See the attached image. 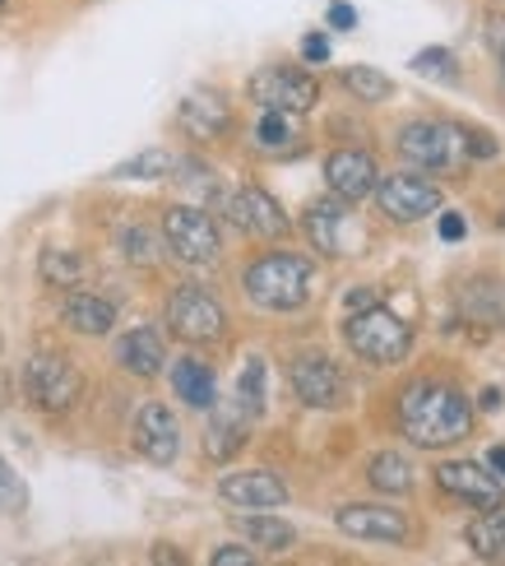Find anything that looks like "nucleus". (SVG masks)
<instances>
[{
	"mask_svg": "<svg viewBox=\"0 0 505 566\" xmlns=\"http://www.w3.org/2000/svg\"><path fill=\"white\" fill-rule=\"evenodd\" d=\"M362 306H376V293H371V289L348 293V312H362Z\"/></svg>",
	"mask_w": 505,
	"mask_h": 566,
	"instance_id": "ea45409f",
	"label": "nucleus"
},
{
	"mask_svg": "<svg viewBox=\"0 0 505 566\" xmlns=\"http://www.w3.org/2000/svg\"><path fill=\"white\" fill-rule=\"evenodd\" d=\"M496 56H501V80H505V42L496 46Z\"/></svg>",
	"mask_w": 505,
	"mask_h": 566,
	"instance_id": "37998d69",
	"label": "nucleus"
},
{
	"mask_svg": "<svg viewBox=\"0 0 505 566\" xmlns=\"http://www.w3.org/2000/svg\"><path fill=\"white\" fill-rule=\"evenodd\" d=\"M325 181H329V191L357 205V200H367L376 191V181H380V168H376V158L367 149H334L325 158Z\"/></svg>",
	"mask_w": 505,
	"mask_h": 566,
	"instance_id": "ddd939ff",
	"label": "nucleus"
},
{
	"mask_svg": "<svg viewBox=\"0 0 505 566\" xmlns=\"http://www.w3.org/2000/svg\"><path fill=\"white\" fill-rule=\"evenodd\" d=\"M135 451L149 464H172L181 451V428L167 405H144L135 413Z\"/></svg>",
	"mask_w": 505,
	"mask_h": 566,
	"instance_id": "4468645a",
	"label": "nucleus"
},
{
	"mask_svg": "<svg viewBox=\"0 0 505 566\" xmlns=\"http://www.w3.org/2000/svg\"><path fill=\"white\" fill-rule=\"evenodd\" d=\"M223 214L242 232H251V238H283V232L293 228L283 214V205L270 191H260V186H242V191L223 196Z\"/></svg>",
	"mask_w": 505,
	"mask_h": 566,
	"instance_id": "9b49d317",
	"label": "nucleus"
},
{
	"mask_svg": "<svg viewBox=\"0 0 505 566\" xmlns=\"http://www.w3.org/2000/svg\"><path fill=\"white\" fill-rule=\"evenodd\" d=\"M23 390L42 413H65L84 395V376L65 353H33L29 367H23Z\"/></svg>",
	"mask_w": 505,
	"mask_h": 566,
	"instance_id": "20e7f679",
	"label": "nucleus"
},
{
	"mask_svg": "<svg viewBox=\"0 0 505 566\" xmlns=\"http://www.w3.org/2000/svg\"><path fill=\"white\" fill-rule=\"evenodd\" d=\"M287 381H293V395L306 409H339L344 405V371L329 353H297L293 367H287Z\"/></svg>",
	"mask_w": 505,
	"mask_h": 566,
	"instance_id": "1a4fd4ad",
	"label": "nucleus"
},
{
	"mask_svg": "<svg viewBox=\"0 0 505 566\" xmlns=\"http://www.w3.org/2000/svg\"><path fill=\"white\" fill-rule=\"evenodd\" d=\"M177 122L190 139H219L232 130V112L219 93H186L177 107Z\"/></svg>",
	"mask_w": 505,
	"mask_h": 566,
	"instance_id": "f3484780",
	"label": "nucleus"
},
{
	"mask_svg": "<svg viewBox=\"0 0 505 566\" xmlns=\"http://www.w3.org/2000/svg\"><path fill=\"white\" fill-rule=\"evenodd\" d=\"M460 139H464V154H473V158H492L496 154L487 130H460Z\"/></svg>",
	"mask_w": 505,
	"mask_h": 566,
	"instance_id": "f704fd0d",
	"label": "nucleus"
},
{
	"mask_svg": "<svg viewBox=\"0 0 505 566\" xmlns=\"http://www.w3.org/2000/svg\"><path fill=\"white\" fill-rule=\"evenodd\" d=\"M61 321L75 329V335H107L116 325V306L98 293H70L61 302Z\"/></svg>",
	"mask_w": 505,
	"mask_h": 566,
	"instance_id": "6ab92c4d",
	"label": "nucleus"
},
{
	"mask_svg": "<svg viewBox=\"0 0 505 566\" xmlns=\"http://www.w3.org/2000/svg\"><path fill=\"white\" fill-rule=\"evenodd\" d=\"M367 483L376 492H385V497H408V492H413V464H408L399 451H380L367 464Z\"/></svg>",
	"mask_w": 505,
	"mask_h": 566,
	"instance_id": "5701e85b",
	"label": "nucleus"
},
{
	"mask_svg": "<svg viewBox=\"0 0 505 566\" xmlns=\"http://www.w3.org/2000/svg\"><path fill=\"white\" fill-rule=\"evenodd\" d=\"M441 238H445V242L464 238V219H460V214H445V219H441Z\"/></svg>",
	"mask_w": 505,
	"mask_h": 566,
	"instance_id": "58836bf2",
	"label": "nucleus"
},
{
	"mask_svg": "<svg viewBox=\"0 0 505 566\" xmlns=\"http://www.w3.org/2000/svg\"><path fill=\"white\" fill-rule=\"evenodd\" d=\"M162 238L172 247L177 261L186 265H213L223 251V238H219V223H213L204 209L196 205H172L162 214Z\"/></svg>",
	"mask_w": 505,
	"mask_h": 566,
	"instance_id": "0eeeda50",
	"label": "nucleus"
},
{
	"mask_svg": "<svg viewBox=\"0 0 505 566\" xmlns=\"http://www.w3.org/2000/svg\"><path fill=\"white\" fill-rule=\"evenodd\" d=\"M487 464H492V469H496V474L505 479V446H496V451L487 455Z\"/></svg>",
	"mask_w": 505,
	"mask_h": 566,
	"instance_id": "79ce46f5",
	"label": "nucleus"
},
{
	"mask_svg": "<svg viewBox=\"0 0 505 566\" xmlns=\"http://www.w3.org/2000/svg\"><path fill=\"white\" fill-rule=\"evenodd\" d=\"M236 530H242L251 544L264 548V553H287V548L297 544V530L287 525V521H278V515H242Z\"/></svg>",
	"mask_w": 505,
	"mask_h": 566,
	"instance_id": "a878e982",
	"label": "nucleus"
},
{
	"mask_svg": "<svg viewBox=\"0 0 505 566\" xmlns=\"http://www.w3.org/2000/svg\"><path fill=\"white\" fill-rule=\"evenodd\" d=\"M306 238L316 242V251H325V255L344 251V205H339V196L316 200L306 209Z\"/></svg>",
	"mask_w": 505,
	"mask_h": 566,
	"instance_id": "412c9836",
	"label": "nucleus"
},
{
	"mask_svg": "<svg viewBox=\"0 0 505 566\" xmlns=\"http://www.w3.org/2000/svg\"><path fill=\"white\" fill-rule=\"evenodd\" d=\"M177 172V158L167 154V149H144L135 158H126L122 168H112L116 181H162V177H172Z\"/></svg>",
	"mask_w": 505,
	"mask_h": 566,
	"instance_id": "cd10ccee",
	"label": "nucleus"
},
{
	"mask_svg": "<svg viewBox=\"0 0 505 566\" xmlns=\"http://www.w3.org/2000/svg\"><path fill=\"white\" fill-rule=\"evenodd\" d=\"M242 283H246V297L264 306V312H297V306H306L311 289H316V265L293 251H270L251 261Z\"/></svg>",
	"mask_w": 505,
	"mask_h": 566,
	"instance_id": "f03ea898",
	"label": "nucleus"
},
{
	"mask_svg": "<svg viewBox=\"0 0 505 566\" xmlns=\"http://www.w3.org/2000/svg\"><path fill=\"white\" fill-rule=\"evenodd\" d=\"M344 339L362 363L394 367V363L408 358V348H413V325H408L403 316H394L390 306L376 302V306H362V312H348Z\"/></svg>",
	"mask_w": 505,
	"mask_h": 566,
	"instance_id": "7ed1b4c3",
	"label": "nucleus"
},
{
	"mask_svg": "<svg viewBox=\"0 0 505 566\" xmlns=\"http://www.w3.org/2000/svg\"><path fill=\"white\" fill-rule=\"evenodd\" d=\"M460 306L483 325H505V283H496V279L469 283V289L460 293Z\"/></svg>",
	"mask_w": 505,
	"mask_h": 566,
	"instance_id": "393cba45",
	"label": "nucleus"
},
{
	"mask_svg": "<svg viewBox=\"0 0 505 566\" xmlns=\"http://www.w3.org/2000/svg\"><path fill=\"white\" fill-rule=\"evenodd\" d=\"M293 139H297L293 116H287V112H270V107H260V122H255V145H260V149L278 154V149L293 145Z\"/></svg>",
	"mask_w": 505,
	"mask_h": 566,
	"instance_id": "7c9ffc66",
	"label": "nucleus"
},
{
	"mask_svg": "<svg viewBox=\"0 0 505 566\" xmlns=\"http://www.w3.org/2000/svg\"><path fill=\"white\" fill-rule=\"evenodd\" d=\"M219 497L242 511H270V506L287 502V483L278 474H270V469H242V474L219 479Z\"/></svg>",
	"mask_w": 505,
	"mask_h": 566,
	"instance_id": "dca6fc26",
	"label": "nucleus"
},
{
	"mask_svg": "<svg viewBox=\"0 0 505 566\" xmlns=\"http://www.w3.org/2000/svg\"><path fill=\"white\" fill-rule=\"evenodd\" d=\"M116 363H122L130 376H144V381H149V376H158L167 363V344L154 325H135L130 335L116 339Z\"/></svg>",
	"mask_w": 505,
	"mask_h": 566,
	"instance_id": "a211bd4d",
	"label": "nucleus"
},
{
	"mask_svg": "<svg viewBox=\"0 0 505 566\" xmlns=\"http://www.w3.org/2000/svg\"><path fill=\"white\" fill-rule=\"evenodd\" d=\"M0 14H6V0H0Z\"/></svg>",
	"mask_w": 505,
	"mask_h": 566,
	"instance_id": "c03bdc74",
	"label": "nucleus"
},
{
	"mask_svg": "<svg viewBox=\"0 0 505 566\" xmlns=\"http://www.w3.org/2000/svg\"><path fill=\"white\" fill-rule=\"evenodd\" d=\"M329 23H334L339 33H348V29H357V10L344 6V0H334V6H329Z\"/></svg>",
	"mask_w": 505,
	"mask_h": 566,
	"instance_id": "4c0bfd02",
	"label": "nucleus"
},
{
	"mask_svg": "<svg viewBox=\"0 0 505 566\" xmlns=\"http://www.w3.org/2000/svg\"><path fill=\"white\" fill-rule=\"evenodd\" d=\"M122 247H126V261H135V265H154L158 261V238L149 228H126Z\"/></svg>",
	"mask_w": 505,
	"mask_h": 566,
	"instance_id": "72a5a7b5",
	"label": "nucleus"
},
{
	"mask_svg": "<svg viewBox=\"0 0 505 566\" xmlns=\"http://www.w3.org/2000/svg\"><path fill=\"white\" fill-rule=\"evenodd\" d=\"M376 205L385 219L394 223H418L427 214L441 209V186L427 181V177H413V172H394V177H380L376 181Z\"/></svg>",
	"mask_w": 505,
	"mask_h": 566,
	"instance_id": "6e6552de",
	"label": "nucleus"
},
{
	"mask_svg": "<svg viewBox=\"0 0 505 566\" xmlns=\"http://www.w3.org/2000/svg\"><path fill=\"white\" fill-rule=\"evenodd\" d=\"M399 428L422 451H445V446L469 437L473 409L464 390H454L445 381H413L399 395Z\"/></svg>",
	"mask_w": 505,
	"mask_h": 566,
	"instance_id": "f257e3e1",
	"label": "nucleus"
},
{
	"mask_svg": "<svg viewBox=\"0 0 505 566\" xmlns=\"http://www.w3.org/2000/svg\"><path fill=\"white\" fill-rule=\"evenodd\" d=\"M246 446V413L242 409H219L204 428V455L213 464H228Z\"/></svg>",
	"mask_w": 505,
	"mask_h": 566,
	"instance_id": "aec40b11",
	"label": "nucleus"
},
{
	"mask_svg": "<svg viewBox=\"0 0 505 566\" xmlns=\"http://www.w3.org/2000/svg\"><path fill=\"white\" fill-rule=\"evenodd\" d=\"M436 483L450 492V497H460V502H469V506H477V511H492V506H501V479L496 474H487L483 464H469V460H445L441 469H436Z\"/></svg>",
	"mask_w": 505,
	"mask_h": 566,
	"instance_id": "2eb2a0df",
	"label": "nucleus"
},
{
	"mask_svg": "<svg viewBox=\"0 0 505 566\" xmlns=\"http://www.w3.org/2000/svg\"><path fill=\"white\" fill-rule=\"evenodd\" d=\"M264 399H270V367H264L260 358H251L242 367V376H236V409H242L246 418H260Z\"/></svg>",
	"mask_w": 505,
	"mask_h": 566,
	"instance_id": "bb28decb",
	"label": "nucleus"
},
{
	"mask_svg": "<svg viewBox=\"0 0 505 566\" xmlns=\"http://www.w3.org/2000/svg\"><path fill=\"white\" fill-rule=\"evenodd\" d=\"M0 511H6V515H23V511H29V483L14 474L10 460H0Z\"/></svg>",
	"mask_w": 505,
	"mask_h": 566,
	"instance_id": "473e14b6",
	"label": "nucleus"
},
{
	"mask_svg": "<svg viewBox=\"0 0 505 566\" xmlns=\"http://www.w3.org/2000/svg\"><path fill=\"white\" fill-rule=\"evenodd\" d=\"M344 88L353 93L357 103H385V98L394 93L390 75H380L376 65H348V70H344Z\"/></svg>",
	"mask_w": 505,
	"mask_h": 566,
	"instance_id": "c756f323",
	"label": "nucleus"
},
{
	"mask_svg": "<svg viewBox=\"0 0 505 566\" xmlns=\"http://www.w3.org/2000/svg\"><path fill=\"white\" fill-rule=\"evenodd\" d=\"M413 70L427 80H441V84H460V65H454V56L445 52V46H427V52L413 56Z\"/></svg>",
	"mask_w": 505,
	"mask_h": 566,
	"instance_id": "2f4dec72",
	"label": "nucleus"
},
{
	"mask_svg": "<svg viewBox=\"0 0 505 566\" xmlns=\"http://www.w3.org/2000/svg\"><path fill=\"white\" fill-rule=\"evenodd\" d=\"M334 525H339L348 538H367V544H408V521H403V511H390V506H362V502H353V506H339L334 511Z\"/></svg>",
	"mask_w": 505,
	"mask_h": 566,
	"instance_id": "f8f14e48",
	"label": "nucleus"
},
{
	"mask_svg": "<svg viewBox=\"0 0 505 566\" xmlns=\"http://www.w3.org/2000/svg\"><path fill=\"white\" fill-rule=\"evenodd\" d=\"M209 562H213V566H251V562H255V553H251V548H236V544H223V548L213 553Z\"/></svg>",
	"mask_w": 505,
	"mask_h": 566,
	"instance_id": "c9c22d12",
	"label": "nucleus"
},
{
	"mask_svg": "<svg viewBox=\"0 0 505 566\" xmlns=\"http://www.w3.org/2000/svg\"><path fill=\"white\" fill-rule=\"evenodd\" d=\"M154 562H172V566H177L181 553H172V544H158V548H154Z\"/></svg>",
	"mask_w": 505,
	"mask_h": 566,
	"instance_id": "a19ab883",
	"label": "nucleus"
},
{
	"mask_svg": "<svg viewBox=\"0 0 505 566\" xmlns=\"http://www.w3.org/2000/svg\"><path fill=\"white\" fill-rule=\"evenodd\" d=\"M464 538H469L473 557H483V562H505V511H501V506L483 511L477 521H469Z\"/></svg>",
	"mask_w": 505,
	"mask_h": 566,
	"instance_id": "b1692460",
	"label": "nucleus"
},
{
	"mask_svg": "<svg viewBox=\"0 0 505 566\" xmlns=\"http://www.w3.org/2000/svg\"><path fill=\"white\" fill-rule=\"evenodd\" d=\"M167 329L186 344H213V339H223L228 316H223L219 297L204 293L200 283H181V289H172V297H167Z\"/></svg>",
	"mask_w": 505,
	"mask_h": 566,
	"instance_id": "423d86ee",
	"label": "nucleus"
},
{
	"mask_svg": "<svg viewBox=\"0 0 505 566\" xmlns=\"http://www.w3.org/2000/svg\"><path fill=\"white\" fill-rule=\"evenodd\" d=\"M302 56H306L311 65H320V61H329V42H325L320 33H306V38H302Z\"/></svg>",
	"mask_w": 505,
	"mask_h": 566,
	"instance_id": "e433bc0d",
	"label": "nucleus"
},
{
	"mask_svg": "<svg viewBox=\"0 0 505 566\" xmlns=\"http://www.w3.org/2000/svg\"><path fill=\"white\" fill-rule=\"evenodd\" d=\"M246 93H251V103L270 107V112H287V116H306L320 103L316 75H306L297 65H260L246 84Z\"/></svg>",
	"mask_w": 505,
	"mask_h": 566,
	"instance_id": "39448f33",
	"label": "nucleus"
},
{
	"mask_svg": "<svg viewBox=\"0 0 505 566\" xmlns=\"http://www.w3.org/2000/svg\"><path fill=\"white\" fill-rule=\"evenodd\" d=\"M38 270H42V279L52 283V289H80L88 265H84V255H80V251H61V247H52V251H42Z\"/></svg>",
	"mask_w": 505,
	"mask_h": 566,
	"instance_id": "c85d7f7f",
	"label": "nucleus"
},
{
	"mask_svg": "<svg viewBox=\"0 0 505 566\" xmlns=\"http://www.w3.org/2000/svg\"><path fill=\"white\" fill-rule=\"evenodd\" d=\"M399 154L413 163V168L441 172V168H450V163L464 158V139L454 126H441V122H408L399 130Z\"/></svg>",
	"mask_w": 505,
	"mask_h": 566,
	"instance_id": "9d476101",
	"label": "nucleus"
},
{
	"mask_svg": "<svg viewBox=\"0 0 505 566\" xmlns=\"http://www.w3.org/2000/svg\"><path fill=\"white\" fill-rule=\"evenodd\" d=\"M172 390H177V399H186L190 409H213V395H219L209 363H200V358H181L172 367Z\"/></svg>",
	"mask_w": 505,
	"mask_h": 566,
	"instance_id": "4be33fe9",
	"label": "nucleus"
}]
</instances>
